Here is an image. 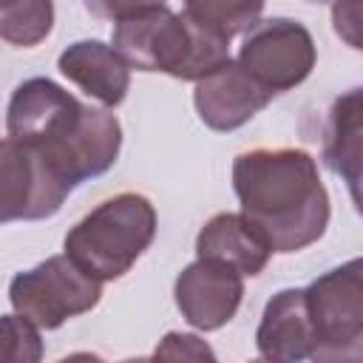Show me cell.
I'll list each match as a JSON object with an SVG mask.
<instances>
[{
	"label": "cell",
	"instance_id": "obj_1",
	"mask_svg": "<svg viewBox=\"0 0 363 363\" xmlns=\"http://www.w3.org/2000/svg\"><path fill=\"white\" fill-rule=\"evenodd\" d=\"M233 190L241 213L267 238L272 252H298L329 227V193L306 150L255 147L238 153L233 162Z\"/></svg>",
	"mask_w": 363,
	"mask_h": 363
},
{
	"label": "cell",
	"instance_id": "obj_2",
	"mask_svg": "<svg viewBox=\"0 0 363 363\" xmlns=\"http://www.w3.org/2000/svg\"><path fill=\"white\" fill-rule=\"evenodd\" d=\"M6 136L51 156L74 187L108 173L122 147V128L113 113L79 102L48 77H31L14 88Z\"/></svg>",
	"mask_w": 363,
	"mask_h": 363
},
{
	"label": "cell",
	"instance_id": "obj_3",
	"mask_svg": "<svg viewBox=\"0 0 363 363\" xmlns=\"http://www.w3.org/2000/svg\"><path fill=\"white\" fill-rule=\"evenodd\" d=\"M111 45L136 71H159L199 82L230 60V40L196 23L187 11L156 6L113 26Z\"/></svg>",
	"mask_w": 363,
	"mask_h": 363
},
{
	"label": "cell",
	"instance_id": "obj_4",
	"mask_svg": "<svg viewBox=\"0 0 363 363\" xmlns=\"http://www.w3.org/2000/svg\"><path fill=\"white\" fill-rule=\"evenodd\" d=\"M156 235V210L142 193H119L96 204L65 235V252L94 278H122Z\"/></svg>",
	"mask_w": 363,
	"mask_h": 363
},
{
	"label": "cell",
	"instance_id": "obj_5",
	"mask_svg": "<svg viewBox=\"0 0 363 363\" xmlns=\"http://www.w3.org/2000/svg\"><path fill=\"white\" fill-rule=\"evenodd\" d=\"M102 298V281L88 275L68 252L51 255L17 272L9 284L11 309L40 329H60L65 320L91 312Z\"/></svg>",
	"mask_w": 363,
	"mask_h": 363
},
{
	"label": "cell",
	"instance_id": "obj_6",
	"mask_svg": "<svg viewBox=\"0 0 363 363\" xmlns=\"http://www.w3.org/2000/svg\"><path fill=\"white\" fill-rule=\"evenodd\" d=\"M306 301L318 329L312 360H363V258L318 275Z\"/></svg>",
	"mask_w": 363,
	"mask_h": 363
},
{
	"label": "cell",
	"instance_id": "obj_7",
	"mask_svg": "<svg viewBox=\"0 0 363 363\" xmlns=\"http://www.w3.org/2000/svg\"><path fill=\"white\" fill-rule=\"evenodd\" d=\"M74 182L40 147L6 136L0 145V221H40L60 213Z\"/></svg>",
	"mask_w": 363,
	"mask_h": 363
},
{
	"label": "cell",
	"instance_id": "obj_8",
	"mask_svg": "<svg viewBox=\"0 0 363 363\" xmlns=\"http://www.w3.org/2000/svg\"><path fill=\"white\" fill-rule=\"evenodd\" d=\"M318 60L309 28L289 17L258 20L238 51V62L272 94L292 91L301 85Z\"/></svg>",
	"mask_w": 363,
	"mask_h": 363
},
{
	"label": "cell",
	"instance_id": "obj_9",
	"mask_svg": "<svg viewBox=\"0 0 363 363\" xmlns=\"http://www.w3.org/2000/svg\"><path fill=\"white\" fill-rule=\"evenodd\" d=\"M176 306L182 318L201 332H216L230 323L244 298V275L221 261L196 258L173 284Z\"/></svg>",
	"mask_w": 363,
	"mask_h": 363
},
{
	"label": "cell",
	"instance_id": "obj_10",
	"mask_svg": "<svg viewBox=\"0 0 363 363\" xmlns=\"http://www.w3.org/2000/svg\"><path fill=\"white\" fill-rule=\"evenodd\" d=\"M272 96L275 94L267 91L238 60H227L196 82L193 105L210 130L227 133L247 125L258 111L269 105Z\"/></svg>",
	"mask_w": 363,
	"mask_h": 363
},
{
	"label": "cell",
	"instance_id": "obj_11",
	"mask_svg": "<svg viewBox=\"0 0 363 363\" xmlns=\"http://www.w3.org/2000/svg\"><path fill=\"white\" fill-rule=\"evenodd\" d=\"M255 346L264 360L298 363L315 354L318 329L309 312L306 286H286L267 301L255 332Z\"/></svg>",
	"mask_w": 363,
	"mask_h": 363
},
{
	"label": "cell",
	"instance_id": "obj_12",
	"mask_svg": "<svg viewBox=\"0 0 363 363\" xmlns=\"http://www.w3.org/2000/svg\"><path fill=\"white\" fill-rule=\"evenodd\" d=\"M323 164L337 173L363 216V88H349L332 99L323 125Z\"/></svg>",
	"mask_w": 363,
	"mask_h": 363
},
{
	"label": "cell",
	"instance_id": "obj_13",
	"mask_svg": "<svg viewBox=\"0 0 363 363\" xmlns=\"http://www.w3.org/2000/svg\"><path fill=\"white\" fill-rule=\"evenodd\" d=\"M57 68L68 82H74L102 108H116L128 96L130 65L113 45L99 40H77L60 54Z\"/></svg>",
	"mask_w": 363,
	"mask_h": 363
},
{
	"label": "cell",
	"instance_id": "obj_14",
	"mask_svg": "<svg viewBox=\"0 0 363 363\" xmlns=\"http://www.w3.org/2000/svg\"><path fill=\"white\" fill-rule=\"evenodd\" d=\"M196 255L235 267L244 278L264 272L272 247L244 213H218L196 235Z\"/></svg>",
	"mask_w": 363,
	"mask_h": 363
},
{
	"label": "cell",
	"instance_id": "obj_15",
	"mask_svg": "<svg viewBox=\"0 0 363 363\" xmlns=\"http://www.w3.org/2000/svg\"><path fill=\"white\" fill-rule=\"evenodd\" d=\"M54 0H0V37L9 45L31 48L51 34Z\"/></svg>",
	"mask_w": 363,
	"mask_h": 363
},
{
	"label": "cell",
	"instance_id": "obj_16",
	"mask_svg": "<svg viewBox=\"0 0 363 363\" xmlns=\"http://www.w3.org/2000/svg\"><path fill=\"white\" fill-rule=\"evenodd\" d=\"M184 11L196 23L233 40L235 34H247L261 20L264 0H184Z\"/></svg>",
	"mask_w": 363,
	"mask_h": 363
},
{
	"label": "cell",
	"instance_id": "obj_17",
	"mask_svg": "<svg viewBox=\"0 0 363 363\" xmlns=\"http://www.w3.org/2000/svg\"><path fill=\"white\" fill-rule=\"evenodd\" d=\"M3 357L11 363H34L43 357L40 326L20 312L3 318Z\"/></svg>",
	"mask_w": 363,
	"mask_h": 363
},
{
	"label": "cell",
	"instance_id": "obj_18",
	"mask_svg": "<svg viewBox=\"0 0 363 363\" xmlns=\"http://www.w3.org/2000/svg\"><path fill=\"white\" fill-rule=\"evenodd\" d=\"M332 28L354 51H363V0H332Z\"/></svg>",
	"mask_w": 363,
	"mask_h": 363
},
{
	"label": "cell",
	"instance_id": "obj_19",
	"mask_svg": "<svg viewBox=\"0 0 363 363\" xmlns=\"http://www.w3.org/2000/svg\"><path fill=\"white\" fill-rule=\"evenodd\" d=\"M153 357H184V360H213L216 352L199 337V335H187V332H167L164 340L156 346Z\"/></svg>",
	"mask_w": 363,
	"mask_h": 363
},
{
	"label": "cell",
	"instance_id": "obj_20",
	"mask_svg": "<svg viewBox=\"0 0 363 363\" xmlns=\"http://www.w3.org/2000/svg\"><path fill=\"white\" fill-rule=\"evenodd\" d=\"M85 9L99 17V20H125V17H133L139 11H147V9H156V6H164V0H82Z\"/></svg>",
	"mask_w": 363,
	"mask_h": 363
},
{
	"label": "cell",
	"instance_id": "obj_21",
	"mask_svg": "<svg viewBox=\"0 0 363 363\" xmlns=\"http://www.w3.org/2000/svg\"><path fill=\"white\" fill-rule=\"evenodd\" d=\"M306 3H326V0H306Z\"/></svg>",
	"mask_w": 363,
	"mask_h": 363
}]
</instances>
